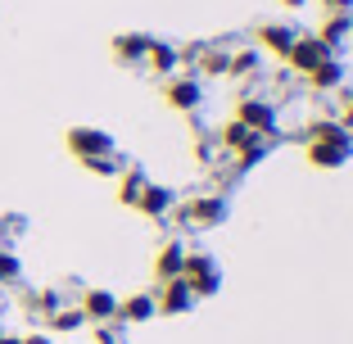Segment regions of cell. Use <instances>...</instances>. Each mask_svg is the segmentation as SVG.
Here are the masks:
<instances>
[{"label": "cell", "mask_w": 353, "mask_h": 344, "mask_svg": "<svg viewBox=\"0 0 353 344\" xmlns=\"http://www.w3.org/2000/svg\"><path fill=\"white\" fill-rule=\"evenodd\" d=\"M28 308H32V313H41V317H50V313H59V308H63V294H59V290L28 294Z\"/></svg>", "instance_id": "d4e9b609"}, {"label": "cell", "mask_w": 353, "mask_h": 344, "mask_svg": "<svg viewBox=\"0 0 353 344\" xmlns=\"http://www.w3.org/2000/svg\"><path fill=\"white\" fill-rule=\"evenodd\" d=\"M213 154H218L213 141H195V159H199V163H213Z\"/></svg>", "instance_id": "f1b7e54d"}, {"label": "cell", "mask_w": 353, "mask_h": 344, "mask_svg": "<svg viewBox=\"0 0 353 344\" xmlns=\"http://www.w3.org/2000/svg\"><path fill=\"white\" fill-rule=\"evenodd\" d=\"M254 141H259V136H254L250 127L240 123V118H231V123L222 127V136H218V145H222V150H231V154H240V150L254 145Z\"/></svg>", "instance_id": "44dd1931"}, {"label": "cell", "mask_w": 353, "mask_h": 344, "mask_svg": "<svg viewBox=\"0 0 353 344\" xmlns=\"http://www.w3.org/2000/svg\"><path fill=\"white\" fill-rule=\"evenodd\" d=\"M272 145H276L272 136H259L254 145H245V150H240V154H236V172H250V168H259L263 159L272 154Z\"/></svg>", "instance_id": "603a6c76"}, {"label": "cell", "mask_w": 353, "mask_h": 344, "mask_svg": "<svg viewBox=\"0 0 353 344\" xmlns=\"http://www.w3.org/2000/svg\"><path fill=\"white\" fill-rule=\"evenodd\" d=\"M82 168H86V172H91V177H118V172H123V154H118V150H114V154H95V159H82Z\"/></svg>", "instance_id": "cb8c5ba5"}, {"label": "cell", "mask_w": 353, "mask_h": 344, "mask_svg": "<svg viewBox=\"0 0 353 344\" xmlns=\"http://www.w3.org/2000/svg\"><path fill=\"white\" fill-rule=\"evenodd\" d=\"M145 68L159 77H176V68H181V50L168 41H150V54H145Z\"/></svg>", "instance_id": "e0dca14e"}, {"label": "cell", "mask_w": 353, "mask_h": 344, "mask_svg": "<svg viewBox=\"0 0 353 344\" xmlns=\"http://www.w3.org/2000/svg\"><path fill=\"white\" fill-rule=\"evenodd\" d=\"M340 136H353V132H344L340 118H317V123H308L299 132V141H303V145H312V141H340Z\"/></svg>", "instance_id": "d6986e66"}, {"label": "cell", "mask_w": 353, "mask_h": 344, "mask_svg": "<svg viewBox=\"0 0 353 344\" xmlns=\"http://www.w3.org/2000/svg\"><path fill=\"white\" fill-rule=\"evenodd\" d=\"M0 344H19V335H10V331H0Z\"/></svg>", "instance_id": "1f68e13d"}, {"label": "cell", "mask_w": 353, "mask_h": 344, "mask_svg": "<svg viewBox=\"0 0 353 344\" xmlns=\"http://www.w3.org/2000/svg\"><path fill=\"white\" fill-rule=\"evenodd\" d=\"M344 132H353V95H344V114H340Z\"/></svg>", "instance_id": "f546056e"}, {"label": "cell", "mask_w": 353, "mask_h": 344, "mask_svg": "<svg viewBox=\"0 0 353 344\" xmlns=\"http://www.w3.org/2000/svg\"><path fill=\"white\" fill-rule=\"evenodd\" d=\"M172 218L181 222V227H190V231L222 227V222H227V199L222 195H195V199H186V204H176Z\"/></svg>", "instance_id": "7a4b0ae2"}, {"label": "cell", "mask_w": 353, "mask_h": 344, "mask_svg": "<svg viewBox=\"0 0 353 344\" xmlns=\"http://www.w3.org/2000/svg\"><path fill=\"white\" fill-rule=\"evenodd\" d=\"M236 118L250 127L254 136H272V141H276V132H281L276 105H272V100H263V95H245V100H236Z\"/></svg>", "instance_id": "3957f363"}, {"label": "cell", "mask_w": 353, "mask_h": 344, "mask_svg": "<svg viewBox=\"0 0 353 344\" xmlns=\"http://www.w3.org/2000/svg\"><path fill=\"white\" fill-rule=\"evenodd\" d=\"M312 37H317V41H322L326 50L335 54V59H340V54H344V45L353 41V14H326V19H322V28L312 32Z\"/></svg>", "instance_id": "8fae6325"}, {"label": "cell", "mask_w": 353, "mask_h": 344, "mask_svg": "<svg viewBox=\"0 0 353 344\" xmlns=\"http://www.w3.org/2000/svg\"><path fill=\"white\" fill-rule=\"evenodd\" d=\"M123 322H100L95 326V344H123Z\"/></svg>", "instance_id": "4316f807"}, {"label": "cell", "mask_w": 353, "mask_h": 344, "mask_svg": "<svg viewBox=\"0 0 353 344\" xmlns=\"http://www.w3.org/2000/svg\"><path fill=\"white\" fill-rule=\"evenodd\" d=\"M254 37H259V50H263V54H276V59H285V54H290V45L299 41V28H294V23H263Z\"/></svg>", "instance_id": "7c38bea8"}, {"label": "cell", "mask_w": 353, "mask_h": 344, "mask_svg": "<svg viewBox=\"0 0 353 344\" xmlns=\"http://www.w3.org/2000/svg\"><path fill=\"white\" fill-rule=\"evenodd\" d=\"M186 272V245L181 240H163L159 245V254H154V281L163 285V281H176Z\"/></svg>", "instance_id": "5bb4252c"}, {"label": "cell", "mask_w": 353, "mask_h": 344, "mask_svg": "<svg viewBox=\"0 0 353 344\" xmlns=\"http://www.w3.org/2000/svg\"><path fill=\"white\" fill-rule=\"evenodd\" d=\"M163 105L176 114H195L204 105V82L199 77H168L163 82Z\"/></svg>", "instance_id": "5b68a950"}, {"label": "cell", "mask_w": 353, "mask_h": 344, "mask_svg": "<svg viewBox=\"0 0 353 344\" xmlns=\"http://www.w3.org/2000/svg\"><path fill=\"white\" fill-rule=\"evenodd\" d=\"M181 281L195 290V299H213L222 290V263L204 250H186V272H181Z\"/></svg>", "instance_id": "6da1fadb"}, {"label": "cell", "mask_w": 353, "mask_h": 344, "mask_svg": "<svg viewBox=\"0 0 353 344\" xmlns=\"http://www.w3.org/2000/svg\"><path fill=\"white\" fill-rule=\"evenodd\" d=\"M77 308H82V317H86L91 326L114 322V317H118V294L109 290V285H86V290H82V303H77Z\"/></svg>", "instance_id": "52a82bcc"}, {"label": "cell", "mask_w": 353, "mask_h": 344, "mask_svg": "<svg viewBox=\"0 0 353 344\" xmlns=\"http://www.w3.org/2000/svg\"><path fill=\"white\" fill-rule=\"evenodd\" d=\"M0 313H5V303H0Z\"/></svg>", "instance_id": "e575fe53"}, {"label": "cell", "mask_w": 353, "mask_h": 344, "mask_svg": "<svg viewBox=\"0 0 353 344\" xmlns=\"http://www.w3.org/2000/svg\"><path fill=\"white\" fill-rule=\"evenodd\" d=\"M353 159V136H340V141H312L308 145V163L322 168V172H335Z\"/></svg>", "instance_id": "9c48e42d"}, {"label": "cell", "mask_w": 353, "mask_h": 344, "mask_svg": "<svg viewBox=\"0 0 353 344\" xmlns=\"http://www.w3.org/2000/svg\"><path fill=\"white\" fill-rule=\"evenodd\" d=\"M14 222V218H10ZM10 222H0V240H5V231H10Z\"/></svg>", "instance_id": "836d02e7"}, {"label": "cell", "mask_w": 353, "mask_h": 344, "mask_svg": "<svg viewBox=\"0 0 353 344\" xmlns=\"http://www.w3.org/2000/svg\"><path fill=\"white\" fill-rule=\"evenodd\" d=\"M150 41H154V37H145V32H118L114 37V59L127 63V68H141L145 54H150Z\"/></svg>", "instance_id": "9a60e30c"}, {"label": "cell", "mask_w": 353, "mask_h": 344, "mask_svg": "<svg viewBox=\"0 0 353 344\" xmlns=\"http://www.w3.org/2000/svg\"><path fill=\"white\" fill-rule=\"evenodd\" d=\"M344 59H326V63H317V68H312L308 73V86L317 95H331V91H344Z\"/></svg>", "instance_id": "2e32d148"}, {"label": "cell", "mask_w": 353, "mask_h": 344, "mask_svg": "<svg viewBox=\"0 0 353 344\" xmlns=\"http://www.w3.org/2000/svg\"><path fill=\"white\" fill-rule=\"evenodd\" d=\"M326 14H353V0H317Z\"/></svg>", "instance_id": "83f0119b"}, {"label": "cell", "mask_w": 353, "mask_h": 344, "mask_svg": "<svg viewBox=\"0 0 353 344\" xmlns=\"http://www.w3.org/2000/svg\"><path fill=\"white\" fill-rule=\"evenodd\" d=\"M281 5H285V10H299V5H308V0H281Z\"/></svg>", "instance_id": "d6a6232c"}, {"label": "cell", "mask_w": 353, "mask_h": 344, "mask_svg": "<svg viewBox=\"0 0 353 344\" xmlns=\"http://www.w3.org/2000/svg\"><path fill=\"white\" fill-rule=\"evenodd\" d=\"M259 68H263V50H259V45L227 54V77H254Z\"/></svg>", "instance_id": "ffe728a7"}, {"label": "cell", "mask_w": 353, "mask_h": 344, "mask_svg": "<svg viewBox=\"0 0 353 344\" xmlns=\"http://www.w3.org/2000/svg\"><path fill=\"white\" fill-rule=\"evenodd\" d=\"M46 326H50L54 335H73V331H82V326H86V317H82V308H77V303H73V308L63 303L59 313H50V317H46Z\"/></svg>", "instance_id": "7402d4cb"}, {"label": "cell", "mask_w": 353, "mask_h": 344, "mask_svg": "<svg viewBox=\"0 0 353 344\" xmlns=\"http://www.w3.org/2000/svg\"><path fill=\"white\" fill-rule=\"evenodd\" d=\"M63 141H68V150H73L77 159H95V154H114L118 150V141L109 132H104V127H68V136H63Z\"/></svg>", "instance_id": "277c9868"}, {"label": "cell", "mask_w": 353, "mask_h": 344, "mask_svg": "<svg viewBox=\"0 0 353 344\" xmlns=\"http://www.w3.org/2000/svg\"><path fill=\"white\" fill-rule=\"evenodd\" d=\"M19 344H50V335L46 331H28V335H19Z\"/></svg>", "instance_id": "4dcf8cb0"}, {"label": "cell", "mask_w": 353, "mask_h": 344, "mask_svg": "<svg viewBox=\"0 0 353 344\" xmlns=\"http://www.w3.org/2000/svg\"><path fill=\"white\" fill-rule=\"evenodd\" d=\"M154 317H159L154 294H150V290H136V294H127V299H118V317H114V322L141 326V322H154Z\"/></svg>", "instance_id": "4fadbf2b"}, {"label": "cell", "mask_w": 353, "mask_h": 344, "mask_svg": "<svg viewBox=\"0 0 353 344\" xmlns=\"http://www.w3.org/2000/svg\"><path fill=\"white\" fill-rule=\"evenodd\" d=\"M154 303H159V313H163V317H186L199 299H195V290H190V285L176 276V281H163V285L154 290Z\"/></svg>", "instance_id": "ba28073f"}, {"label": "cell", "mask_w": 353, "mask_h": 344, "mask_svg": "<svg viewBox=\"0 0 353 344\" xmlns=\"http://www.w3.org/2000/svg\"><path fill=\"white\" fill-rule=\"evenodd\" d=\"M19 276H23V263H19V254L0 245V290H5V285H14Z\"/></svg>", "instance_id": "484cf974"}, {"label": "cell", "mask_w": 353, "mask_h": 344, "mask_svg": "<svg viewBox=\"0 0 353 344\" xmlns=\"http://www.w3.org/2000/svg\"><path fill=\"white\" fill-rule=\"evenodd\" d=\"M145 186H150L145 168L127 163L123 172H118V204H127V209H136V199H141V190H145Z\"/></svg>", "instance_id": "ac0fdd59"}, {"label": "cell", "mask_w": 353, "mask_h": 344, "mask_svg": "<svg viewBox=\"0 0 353 344\" xmlns=\"http://www.w3.org/2000/svg\"><path fill=\"white\" fill-rule=\"evenodd\" d=\"M326 59H335L331 50H326L312 32H299V41L290 45V54H285V63H290V73H299V77H308L317 63H326Z\"/></svg>", "instance_id": "8992f818"}, {"label": "cell", "mask_w": 353, "mask_h": 344, "mask_svg": "<svg viewBox=\"0 0 353 344\" xmlns=\"http://www.w3.org/2000/svg\"><path fill=\"white\" fill-rule=\"evenodd\" d=\"M172 209H176V190L163 186V181H150V186L141 190V199H136V213H145L150 222L172 218Z\"/></svg>", "instance_id": "30bf717a"}]
</instances>
